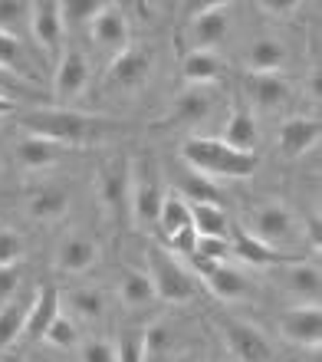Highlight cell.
Here are the masks:
<instances>
[{"label":"cell","mask_w":322,"mask_h":362,"mask_svg":"<svg viewBox=\"0 0 322 362\" xmlns=\"http://www.w3.org/2000/svg\"><path fill=\"white\" fill-rule=\"evenodd\" d=\"M214 105H217V95H214L210 86H188L178 99H174V105H171L168 122L171 125L204 122V119L214 112Z\"/></svg>","instance_id":"5bb4252c"},{"label":"cell","mask_w":322,"mask_h":362,"mask_svg":"<svg viewBox=\"0 0 322 362\" xmlns=\"http://www.w3.org/2000/svg\"><path fill=\"white\" fill-rule=\"evenodd\" d=\"M30 23V4H20V0H0V33H13Z\"/></svg>","instance_id":"d590c367"},{"label":"cell","mask_w":322,"mask_h":362,"mask_svg":"<svg viewBox=\"0 0 322 362\" xmlns=\"http://www.w3.org/2000/svg\"><path fill=\"white\" fill-rule=\"evenodd\" d=\"M309 93H313L316 99H319V73H316V76L309 79Z\"/></svg>","instance_id":"7dc6e473"},{"label":"cell","mask_w":322,"mask_h":362,"mask_svg":"<svg viewBox=\"0 0 322 362\" xmlns=\"http://www.w3.org/2000/svg\"><path fill=\"white\" fill-rule=\"evenodd\" d=\"M0 69H10L17 76L37 83V73H33V63H30L27 49L20 47V40L13 33H0Z\"/></svg>","instance_id":"f1b7e54d"},{"label":"cell","mask_w":322,"mask_h":362,"mask_svg":"<svg viewBox=\"0 0 322 362\" xmlns=\"http://www.w3.org/2000/svg\"><path fill=\"white\" fill-rule=\"evenodd\" d=\"M99 257V247H95L93 238H85V234H69L56 250V267L63 274H85V270L95 264Z\"/></svg>","instance_id":"e0dca14e"},{"label":"cell","mask_w":322,"mask_h":362,"mask_svg":"<svg viewBox=\"0 0 322 362\" xmlns=\"http://www.w3.org/2000/svg\"><path fill=\"white\" fill-rule=\"evenodd\" d=\"M95 188H99L102 208L115 221H125V214H129V194H132V162L125 155L105 158L99 165V172H95Z\"/></svg>","instance_id":"277c9868"},{"label":"cell","mask_w":322,"mask_h":362,"mask_svg":"<svg viewBox=\"0 0 322 362\" xmlns=\"http://www.w3.org/2000/svg\"><path fill=\"white\" fill-rule=\"evenodd\" d=\"M296 214L290 208H283V204H263V208L254 214V234L260 244H266V247H280V244H290V240L296 238Z\"/></svg>","instance_id":"8992f818"},{"label":"cell","mask_w":322,"mask_h":362,"mask_svg":"<svg viewBox=\"0 0 322 362\" xmlns=\"http://www.w3.org/2000/svg\"><path fill=\"white\" fill-rule=\"evenodd\" d=\"M224 339H227L230 353L240 362H270V343L256 326L244 323V320H224Z\"/></svg>","instance_id":"ba28073f"},{"label":"cell","mask_w":322,"mask_h":362,"mask_svg":"<svg viewBox=\"0 0 322 362\" xmlns=\"http://www.w3.org/2000/svg\"><path fill=\"white\" fill-rule=\"evenodd\" d=\"M227 4H208V7L198 10V17L191 20V40H194V49H208L214 53L220 40L227 37L230 20H227Z\"/></svg>","instance_id":"8fae6325"},{"label":"cell","mask_w":322,"mask_h":362,"mask_svg":"<svg viewBox=\"0 0 322 362\" xmlns=\"http://www.w3.org/2000/svg\"><path fill=\"white\" fill-rule=\"evenodd\" d=\"M230 250L237 254V260H244V264H250V267H280V264L290 260L286 254H280V250L260 244L250 230H237V238H234Z\"/></svg>","instance_id":"ffe728a7"},{"label":"cell","mask_w":322,"mask_h":362,"mask_svg":"<svg viewBox=\"0 0 322 362\" xmlns=\"http://www.w3.org/2000/svg\"><path fill=\"white\" fill-rule=\"evenodd\" d=\"M184 162L204 178H250L256 172V155L234 152L230 145L208 135H191L181 145Z\"/></svg>","instance_id":"7a4b0ae2"},{"label":"cell","mask_w":322,"mask_h":362,"mask_svg":"<svg viewBox=\"0 0 322 362\" xmlns=\"http://www.w3.org/2000/svg\"><path fill=\"white\" fill-rule=\"evenodd\" d=\"M63 313V293H59L53 284H43L33 296V303H30V313H27V336L30 339H43L49 329V323Z\"/></svg>","instance_id":"9a60e30c"},{"label":"cell","mask_w":322,"mask_h":362,"mask_svg":"<svg viewBox=\"0 0 322 362\" xmlns=\"http://www.w3.org/2000/svg\"><path fill=\"white\" fill-rule=\"evenodd\" d=\"M27 313H30V303L23 300V296L0 303V346H10L20 333H23V326H27Z\"/></svg>","instance_id":"f546056e"},{"label":"cell","mask_w":322,"mask_h":362,"mask_svg":"<svg viewBox=\"0 0 322 362\" xmlns=\"http://www.w3.org/2000/svg\"><path fill=\"white\" fill-rule=\"evenodd\" d=\"M23 93H37V83H30V79L17 76V73H10V69H0V99H20Z\"/></svg>","instance_id":"74e56055"},{"label":"cell","mask_w":322,"mask_h":362,"mask_svg":"<svg viewBox=\"0 0 322 362\" xmlns=\"http://www.w3.org/2000/svg\"><path fill=\"white\" fill-rule=\"evenodd\" d=\"M246 86H250V95H254V99L263 105V109H280V105H286V103H290V95H293L290 83H286L280 73H273V76L250 73Z\"/></svg>","instance_id":"44dd1931"},{"label":"cell","mask_w":322,"mask_h":362,"mask_svg":"<svg viewBox=\"0 0 322 362\" xmlns=\"http://www.w3.org/2000/svg\"><path fill=\"white\" fill-rule=\"evenodd\" d=\"M53 86H56V95L59 99H79L89 86V59L79 53V49H63V57L56 63V79H53Z\"/></svg>","instance_id":"7c38bea8"},{"label":"cell","mask_w":322,"mask_h":362,"mask_svg":"<svg viewBox=\"0 0 322 362\" xmlns=\"http://www.w3.org/2000/svg\"><path fill=\"white\" fill-rule=\"evenodd\" d=\"M23 125L30 129V135L53 139L63 148L66 145L99 142L109 132H119V122H112V119L85 115V112H76V109H33V112L23 115Z\"/></svg>","instance_id":"6da1fadb"},{"label":"cell","mask_w":322,"mask_h":362,"mask_svg":"<svg viewBox=\"0 0 322 362\" xmlns=\"http://www.w3.org/2000/svg\"><path fill=\"white\" fill-rule=\"evenodd\" d=\"M119 300H122L125 306H132V310L152 306L155 300H158L152 276L142 274V270H125L122 280H119Z\"/></svg>","instance_id":"603a6c76"},{"label":"cell","mask_w":322,"mask_h":362,"mask_svg":"<svg viewBox=\"0 0 322 362\" xmlns=\"http://www.w3.org/2000/svg\"><path fill=\"white\" fill-rule=\"evenodd\" d=\"M20 286V270L17 267H0V303H7Z\"/></svg>","instance_id":"b9f144b4"},{"label":"cell","mask_w":322,"mask_h":362,"mask_svg":"<svg viewBox=\"0 0 322 362\" xmlns=\"http://www.w3.org/2000/svg\"><path fill=\"white\" fill-rule=\"evenodd\" d=\"M260 10H266V13H293L296 4H290V0H266V4H260Z\"/></svg>","instance_id":"ee69618b"},{"label":"cell","mask_w":322,"mask_h":362,"mask_svg":"<svg viewBox=\"0 0 322 362\" xmlns=\"http://www.w3.org/2000/svg\"><path fill=\"white\" fill-rule=\"evenodd\" d=\"M63 10L53 0H37L30 4V33L40 43V49L47 53H56L63 47Z\"/></svg>","instance_id":"9c48e42d"},{"label":"cell","mask_w":322,"mask_h":362,"mask_svg":"<svg viewBox=\"0 0 322 362\" xmlns=\"http://www.w3.org/2000/svg\"><path fill=\"white\" fill-rule=\"evenodd\" d=\"M66 303L83 320H102V313H105V293L95 290V286H79V290L66 293Z\"/></svg>","instance_id":"4dcf8cb0"},{"label":"cell","mask_w":322,"mask_h":362,"mask_svg":"<svg viewBox=\"0 0 322 362\" xmlns=\"http://www.w3.org/2000/svg\"><path fill=\"white\" fill-rule=\"evenodd\" d=\"M286 286H290V293L303 296L306 303H319V270L316 267L296 264V267L286 274Z\"/></svg>","instance_id":"1f68e13d"},{"label":"cell","mask_w":322,"mask_h":362,"mask_svg":"<svg viewBox=\"0 0 322 362\" xmlns=\"http://www.w3.org/2000/svg\"><path fill=\"white\" fill-rule=\"evenodd\" d=\"M230 254V240L227 238H198V247H194V257H204V260H220Z\"/></svg>","instance_id":"ab89813d"},{"label":"cell","mask_w":322,"mask_h":362,"mask_svg":"<svg viewBox=\"0 0 322 362\" xmlns=\"http://www.w3.org/2000/svg\"><path fill=\"white\" fill-rule=\"evenodd\" d=\"M63 145L53 142V139H43V135H27L23 142L17 145V158L27 172H43L49 165H56L63 158Z\"/></svg>","instance_id":"ac0fdd59"},{"label":"cell","mask_w":322,"mask_h":362,"mask_svg":"<svg viewBox=\"0 0 322 362\" xmlns=\"http://www.w3.org/2000/svg\"><path fill=\"white\" fill-rule=\"evenodd\" d=\"M184 201H188V204H220V191L214 188L210 178L194 172L184 181Z\"/></svg>","instance_id":"836d02e7"},{"label":"cell","mask_w":322,"mask_h":362,"mask_svg":"<svg viewBox=\"0 0 322 362\" xmlns=\"http://www.w3.org/2000/svg\"><path fill=\"white\" fill-rule=\"evenodd\" d=\"M256 139H260V132H256L254 115L246 112V109H237V112H234V115L227 119V125H224V139H220V142L230 145L234 152L254 155Z\"/></svg>","instance_id":"7402d4cb"},{"label":"cell","mask_w":322,"mask_h":362,"mask_svg":"<svg viewBox=\"0 0 322 362\" xmlns=\"http://www.w3.org/2000/svg\"><path fill=\"white\" fill-rule=\"evenodd\" d=\"M319 240H322V234H319V218H313V221H309V244L316 247V254H319Z\"/></svg>","instance_id":"f6af8a7d"},{"label":"cell","mask_w":322,"mask_h":362,"mask_svg":"<svg viewBox=\"0 0 322 362\" xmlns=\"http://www.w3.org/2000/svg\"><path fill=\"white\" fill-rule=\"evenodd\" d=\"M63 10V23L66 20H85V23H93V17L102 10L99 0H69V4H59Z\"/></svg>","instance_id":"f35d334b"},{"label":"cell","mask_w":322,"mask_h":362,"mask_svg":"<svg viewBox=\"0 0 322 362\" xmlns=\"http://www.w3.org/2000/svg\"><path fill=\"white\" fill-rule=\"evenodd\" d=\"M171 240V247L178 250V254H184V257H191L194 254V247H198V234H194V228H184V230H178L174 238H168Z\"/></svg>","instance_id":"7bdbcfd3"},{"label":"cell","mask_w":322,"mask_h":362,"mask_svg":"<svg viewBox=\"0 0 322 362\" xmlns=\"http://www.w3.org/2000/svg\"><path fill=\"white\" fill-rule=\"evenodd\" d=\"M79 362H115V349L105 339H85L79 349Z\"/></svg>","instance_id":"60d3db41"},{"label":"cell","mask_w":322,"mask_h":362,"mask_svg":"<svg viewBox=\"0 0 322 362\" xmlns=\"http://www.w3.org/2000/svg\"><path fill=\"white\" fill-rule=\"evenodd\" d=\"M161 201H165V191H161L155 165L148 158H138L132 165V194H129V211L135 214L138 228H155L158 224Z\"/></svg>","instance_id":"5b68a950"},{"label":"cell","mask_w":322,"mask_h":362,"mask_svg":"<svg viewBox=\"0 0 322 362\" xmlns=\"http://www.w3.org/2000/svg\"><path fill=\"white\" fill-rule=\"evenodd\" d=\"M208 280V290L217 300H244L246 290H250V284H246V276L240 274V270L227 267V264H217V270L210 276H204Z\"/></svg>","instance_id":"d4e9b609"},{"label":"cell","mask_w":322,"mask_h":362,"mask_svg":"<svg viewBox=\"0 0 322 362\" xmlns=\"http://www.w3.org/2000/svg\"><path fill=\"white\" fill-rule=\"evenodd\" d=\"M158 228L165 238H174L178 230L191 228V204L181 194H174V191H168L165 194V201H161V211H158Z\"/></svg>","instance_id":"484cf974"},{"label":"cell","mask_w":322,"mask_h":362,"mask_svg":"<svg viewBox=\"0 0 322 362\" xmlns=\"http://www.w3.org/2000/svg\"><path fill=\"white\" fill-rule=\"evenodd\" d=\"M181 76L191 86H210L220 76V59L208 49H191L188 57L181 59Z\"/></svg>","instance_id":"cb8c5ba5"},{"label":"cell","mask_w":322,"mask_h":362,"mask_svg":"<svg viewBox=\"0 0 322 362\" xmlns=\"http://www.w3.org/2000/svg\"><path fill=\"white\" fill-rule=\"evenodd\" d=\"M191 228L198 238H227V214L220 204H191Z\"/></svg>","instance_id":"83f0119b"},{"label":"cell","mask_w":322,"mask_h":362,"mask_svg":"<svg viewBox=\"0 0 322 362\" xmlns=\"http://www.w3.org/2000/svg\"><path fill=\"white\" fill-rule=\"evenodd\" d=\"M319 119H309V115H293L286 119L283 129H280V152L286 158H299L319 142Z\"/></svg>","instance_id":"2e32d148"},{"label":"cell","mask_w":322,"mask_h":362,"mask_svg":"<svg viewBox=\"0 0 322 362\" xmlns=\"http://www.w3.org/2000/svg\"><path fill=\"white\" fill-rule=\"evenodd\" d=\"M280 333L296 346L319 349V343H322V310H319V303H303V306L286 310L283 320H280Z\"/></svg>","instance_id":"52a82bcc"},{"label":"cell","mask_w":322,"mask_h":362,"mask_svg":"<svg viewBox=\"0 0 322 362\" xmlns=\"http://www.w3.org/2000/svg\"><path fill=\"white\" fill-rule=\"evenodd\" d=\"M286 59H290L286 47L273 37L254 40L250 49H246V66L254 69V73H260V76H273V73H280V69L286 66Z\"/></svg>","instance_id":"d6986e66"},{"label":"cell","mask_w":322,"mask_h":362,"mask_svg":"<svg viewBox=\"0 0 322 362\" xmlns=\"http://www.w3.org/2000/svg\"><path fill=\"white\" fill-rule=\"evenodd\" d=\"M13 112V103L10 99H0V115H10Z\"/></svg>","instance_id":"bcb514c9"},{"label":"cell","mask_w":322,"mask_h":362,"mask_svg":"<svg viewBox=\"0 0 322 362\" xmlns=\"http://www.w3.org/2000/svg\"><path fill=\"white\" fill-rule=\"evenodd\" d=\"M49 346H56V349H73V346L79 343V329H76V323H73V316H66V313H59L53 323H49V329H47V336H43Z\"/></svg>","instance_id":"e575fe53"},{"label":"cell","mask_w":322,"mask_h":362,"mask_svg":"<svg viewBox=\"0 0 322 362\" xmlns=\"http://www.w3.org/2000/svg\"><path fill=\"white\" fill-rule=\"evenodd\" d=\"M20 257H23V238L17 230L0 228V267H17Z\"/></svg>","instance_id":"8d00e7d4"},{"label":"cell","mask_w":322,"mask_h":362,"mask_svg":"<svg viewBox=\"0 0 322 362\" xmlns=\"http://www.w3.org/2000/svg\"><path fill=\"white\" fill-rule=\"evenodd\" d=\"M89 30H93V40L99 47L119 49V53L129 47V17L122 13L119 4H102V10L93 17Z\"/></svg>","instance_id":"4fadbf2b"},{"label":"cell","mask_w":322,"mask_h":362,"mask_svg":"<svg viewBox=\"0 0 322 362\" xmlns=\"http://www.w3.org/2000/svg\"><path fill=\"white\" fill-rule=\"evenodd\" d=\"M27 214L33 221H56L66 214V191L59 188H40L30 194Z\"/></svg>","instance_id":"4316f807"},{"label":"cell","mask_w":322,"mask_h":362,"mask_svg":"<svg viewBox=\"0 0 322 362\" xmlns=\"http://www.w3.org/2000/svg\"><path fill=\"white\" fill-rule=\"evenodd\" d=\"M0 362H23V359H20V356H13V353H10V356H4V359H0Z\"/></svg>","instance_id":"c3c4849f"},{"label":"cell","mask_w":322,"mask_h":362,"mask_svg":"<svg viewBox=\"0 0 322 362\" xmlns=\"http://www.w3.org/2000/svg\"><path fill=\"white\" fill-rule=\"evenodd\" d=\"M148 73H152V53L145 47H125L122 53H115L109 66V83L119 89H135L148 79Z\"/></svg>","instance_id":"30bf717a"},{"label":"cell","mask_w":322,"mask_h":362,"mask_svg":"<svg viewBox=\"0 0 322 362\" xmlns=\"http://www.w3.org/2000/svg\"><path fill=\"white\" fill-rule=\"evenodd\" d=\"M148 267H152L148 276H152L158 300H165V303H188V300H194V293H198L194 276L181 267L168 250H158V247L148 250Z\"/></svg>","instance_id":"3957f363"},{"label":"cell","mask_w":322,"mask_h":362,"mask_svg":"<svg viewBox=\"0 0 322 362\" xmlns=\"http://www.w3.org/2000/svg\"><path fill=\"white\" fill-rule=\"evenodd\" d=\"M115 349V362H145V329L135 326V329H122Z\"/></svg>","instance_id":"d6a6232c"}]
</instances>
